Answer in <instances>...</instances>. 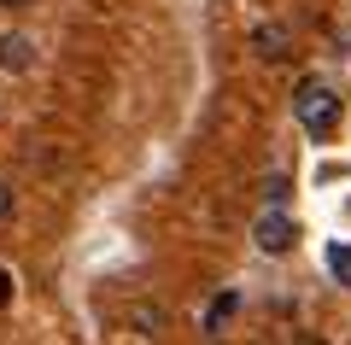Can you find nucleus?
I'll return each mask as SVG.
<instances>
[{"instance_id": "1", "label": "nucleus", "mask_w": 351, "mask_h": 345, "mask_svg": "<svg viewBox=\"0 0 351 345\" xmlns=\"http://www.w3.org/2000/svg\"><path fill=\"white\" fill-rule=\"evenodd\" d=\"M293 111H299V123L311 129V135H334V129H339V94L322 82V76H304V82H299Z\"/></svg>"}, {"instance_id": "2", "label": "nucleus", "mask_w": 351, "mask_h": 345, "mask_svg": "<svg viewBox=\"0 0 351 345\" xmlns=\"http://www.w3.org/2000/svg\"><path fill=\"white\" fill-rule=\"evenodd\" d=\"M252 240H258V252H293V240H299V222H293L287 211H263V217L252 222Z\"/></svg>"}, {"instance_id": "3", "label": "nucleus", "mask_w": 351, "mask_h": 345, "mask_svg": "<svg viewBox=\"0 0 351 345\" xmlns=\"http://www.w3.org/2000/svg\"><path fill=\"white\" fill-rule=\"evenodd\" d=\"M29 64H36V41L24 36V29H6V36H0V71H29Z\"/></svg>"}, {"instance_id": "4", "label": "nucleus", "mask_w": 351, "mask_h": 345, "mask_svg": "<svg viewBox=\"0 0 351 345\" xmlns=\"http://www.w3.org/2000/svg\"><path fill=\"white\" fill-rule=\"evenodd\" d=\"M252 47H258V59H269V64H281V59H287V29H281V24H258V29H252Z\"/></svg>"}, {"instance_id": "5", "label": "nucleus", "mask_w": 351, "mask_h": 345, "mask_svg": "<svg viewBox=\"0 0 351 345\" xmlns=\"http://www.w3.org/2000/svg\"><path fill=\"white\" fill-rule=\"evenodd\" d=\"M328 275H334L339 287H351V246H346V240H334V246H328Z\"/></svg>"}, {"instance_id": "6", "label": "nucleus", "mask_w": 351, "mask_h": 345, "mask_svg": "<svg viewBox=\"0 0 351 345\" xmlns=\"http://www.w3.org/2000/svg\"><path fill=\"white\" fill-rule=\"evenodd\" d=\"M234 305H240L234 293H217V298H211V310H205V328H223V322L234 316Z\"/></svg>"}, {"instance_id": "7", "label": "nucleus", "mask_w": 351, "mask_h": 345, "mask_svg": "<svg viewBox=\"0 0 351 345\" xmlns=\"http://www.w3.org/2000/svg\"><path fill=\"white\" fill-rule=\"evenodd\" d=\"M135 322H141V333H152V322H158V310H152V305H135Z\"/></svg>"}, {"instance_id": "8", "label": "nucleus", "mask_w": 351, "mask_h": 345, "mask_svg": "<svg viewBox=\"0 0 351 345\" xmlns=\"http://www.w3.org/2000/svg\"><path fill=\"white\" fill-rule=\"evenodd\" d=\"M12 305V270H0V310Z\"/></svg>"}, {"instance_id": "9", "label": "nucleus", "mask_w": 351, "mask_h": 345, "mask_svg": "<svg viewBox=\"0 0 351 345\" xmlns=\"http://www.w3.org/2000/svg\"><path fill=\"white\" fill-rule=\"evenodd\" d=\"M6 217H12V187L0 182V222H6Z\"/></svg>"}, {"instance_id": "10", "label": "nucleus", "mask_w": 351, "mask_h": 345, "mask_svg": "<svg viewBox=\"0 0 351 345\" xmlns=\"http://www.w3.org/2000/svg\"><path fill=\"white\" fill-rule=\"evenodd\" d=\"M293 345H328V333H299Z\"/></svg>"}, {"instance_id": "11", "label": "nucleus", "mask_w": 351, "mask_h": 345, "mask_svg": "<svg viewBox=\"0 0 351 345\" xmlns=\"http://www.w3.org/2000/svg\"><path fill=\"white\" fill-rule=\"evenodd\" d=\"M0 6H6V12H18V6H29V0H0Z\"/></svg>"}]
</instances>
